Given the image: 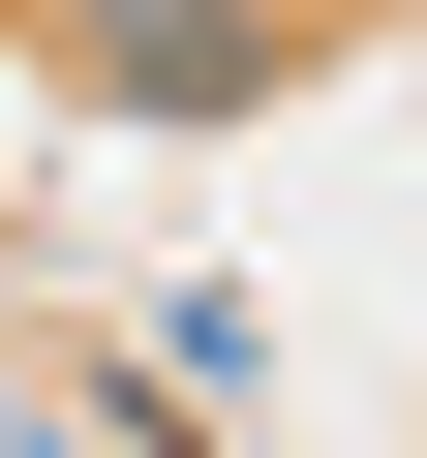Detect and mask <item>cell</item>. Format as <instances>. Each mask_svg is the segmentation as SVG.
<instances>
[{"label": "cell", "instance_id": "6da1fadb", "mask_svg": "<svg viewBox=\"0 0 427 458\" xmlns=\"http://www.w3.org/2000/svg\"><path fill=\"white\" fill-rule=\"evenodd\" d=\"M92 62H122L153 123H245V92H275V62H245V0H92Z\"/></svg>", "mask_w": 427, "mask_h": 458}]
</instances>
